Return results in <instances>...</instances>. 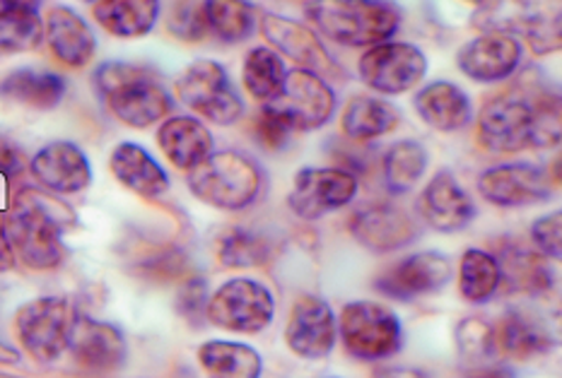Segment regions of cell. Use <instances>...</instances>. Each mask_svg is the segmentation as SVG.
<instances>
[{
    "mask_svg": "<svg viewBox=\"0 0 562 378\" xmlns=\"http://www.w3.org/2000/svg\"><path fill=\"white\" fill-rule=\"evenodd\" d=\"M560 133V96L539 70L524 72L479 114V142L495 154L558 148Z\"/></svg>",
    "mask_w": 562,
    "mask_h": 378,
    "instance_id": "6da1fadb",
    "label": "cell"
},
{
    "mask_svg": "<svg viewBox=\"0 0 562 378\" xmlns=\"http://www.w3.org/2000/svg\"><path fill=\"white\" fill-rule=\"evenodd\" d=\"M64 210L68 207L54 195L22 188L3 219L12 251L32 271H54L64 263Z\"/></svg>",
    "mask_w": 562,
    "mask_h": 378,
    "instance_id": "7a4b0ae2",
    "label": "cell"
},
{
    "mask_svg": "<svg viewBox=\"0 0 562 378\" xmlns=\"http://www.w3.org/2000/svg\"><path fill=\"white\" fill-rule=\"evenodd\" d=\"M92 82L109 112L128 128H150L175 108L172 94L148 66L109 60L94 70Z\"/></svg>",
    "mask_w": 562,
    "mask_h": 378,
    "instance_id": "3957f363",
    "label": "cell"
},
{
    "mask_svg": "<svg viewBox=\"0 0 562 378\" xmlns=\"http://www.w3.org/2000/svg\"><path fill=\"white\" fill-rule=\"evenodd\" d=\"M304 15L322 36L348 48L389 42L403 20L401 8L389 0H310Z\"/></svg>",
    "mask_w": 562,
    "mask_h": 378,
    "instance_id": "277c9868",
    "label": "cell"
},
{
    "mask_svg": "<svg viewBox=\"0 0 562 378\" xmlns=\"http://www.w3.org/2000/svg\"><path fill=\"white\" fill-rule=\"evenodd\" d=\"M195 201L223 213L247 210L263 193V172L251 157L237 150L213 152L187 176Z\"/></svg>",
    "mask_w": 562,
    "mask_h": 378,
    "instance_id": "5b68a950",
    "label": "cell"
},
{
    "mask_svg": "<svg viewBox=\"0 0 562 378\" xmlns=\"http://www.w3.org/2000/svg\"><path fill=\"white\" fill-rule=\"evenodd\" d=\"M338 337L350 357L382 362L401 350L403 328L389 307L376 301H350L340 311Z\"/></svg>",
    "mask_w": 562,
    "mask_h": 378,
    "instance_id": "8992f818",
    "label": "cell"
},
{
    "mask_svg": "<svg viewBox=\"0 0 562 378\" xmlns=\"http://www.w3.org/2000/svg\"><path fill=\"white\" fill-rule=\"evenodd\" d=\"M276 316V299L271 289L259 279L235 277L220 285L207 297L205 319L211 325L227 333L256 335L271 325Z\"/></svg>",
    "mask_w": 562,
    "mask_h": 378,
    "instance_id": "52a82bcc",
    "label": "cell"
},
{
    "mask_svg": "<svg viewBox=\"0 0 562 378\" xmlns=\"http://www.w3.org/2000/svg\"><path fill=\"white\" fill-rule=\"evenodd\" d=\"M78 311L66 297H40L24 303L15 316L20 345L34 362L52 364L68 352Z\"/></svg>",
    "mask_w": 562,
    "mask_h": 378,
    "instance_id": "ba28073f",
    "label": "cell"
},
{
    "mask_svg": "<svg viewBox=\"0 0 562 378\" xmlns=\"http://www.w3.org/2000/svg\"><path fill=\"white\" fill-rule=\"evenodd\" d=\"M336 92L322 76L310 70H288L285 82L263 108L276 114L290 130H319L336 114Z\"/></svg>",
    "mask_w": 562,
    "mask_h": 378,
    "instance_id": "9c48e42d",
    "label": "cell"
},
{
    "mask_svg": "<svg viewBox=\"0 0 562 378\" xmlns=\"http://www.w3.org/2000/svg\"><path fill=\"white\" fill-rule=\"evenodd\" d=\"M177 94L193 114L215 126L237 124L244 114V102L232 88L227 70L215 60H193L177 80Z\"/></svg>",
    "mask_w": 562,
    "mask_h": 378,
    "instance_id": "30bf717a",
    "label": "cell"
},
{
    "mask_svg": "<svg viewBox=\"0 0 562 378\" xmlns=\"http://www.w3.org/2000/svg\"><path fill=\"white\" fill-rule=\"evenodd\" d=\"M358 176L338 167H304L292 181L288 205L304 222H316L336 210H344L358 195Z\"/></svg>",
    "mask_w": 562,
    "mask_h": 378,
    "instance_id": "8fae6325",
    "label": "cell"
},
{
    "mask_svg": "<svg viewBox=\"0 0 562 378\" xmlns=\"http://www.w3.org/2000/svg\"><path fill=\"white\" fill-rule=\"evenodd\" d=\"M427 72V58L415 44L382 42L370 46L358 60L364 88L379 94H403L418 88Z\"/></svg>",
    "mask_w": 562,
    "mask_h": 378,
    "instance_id": "7c38bea8",
    "label": "cell"
},
{
    "mask_svg": "<svg viewBox=\"0 0 562 378\" xmlns=\"http://www.w3.org/2000/svg\"><path fill=\"white\" fill-rule=\"evenodd\" d=\"M558 162L553 172L531 162H509L485 169L479 176V193L495 207H529L553 198L558 186Z\"/></svg>",
    "mask_w": 562,
    "mask_h": 378,
    "instance_id": "4fadbf2b",
    "label": "cell"
},
{
    "mask_svg": "<svg viewBox=\"0 0 562 378\" xmlns=\"http://www.w3.org/2000/svg\"><path fill=\"white\" fill-rule=\"evenodd\" d=\"M451 279V261L445 253L423 251L401 259L376 277V291L389 299L411 301L439 291Z\"/></svg>",
    "mask_w": 562,
    "mask_h": 378,
    "instance_id": "5bb4252c",
    "label": "cell"
},
{
    "mask_svg": "<svg viewBox=\"0 0 562 378\" xmlns=\"http://www.w3.org/2000/svg\"><path fill=\"white\" fill-rule=\"evenodd\" d=\"M521 60L524 48L519 39L503 32H483L463 44L457 54V66L463 76L483 84L515 78Z\"/></svg>",
    "mask_w": 562,
    "mask_h": 378,
    "instance_id": "9a60e30c",
    "label": "cell"
},
{
    "mask_svg": "<svg viewBox=\"0 0 562 378\" xmlns=\"http://www.w3.org/2000/svg\"><path fill=\"white\" fill-rule=\"evenodd\" d=\"M261 34L266 36V42L273 46V51L292 58L302 70L316 72V76L322 78H336L340 72L334 56L328 54L324 42L316 36L314 30L307 27V24L283 15H273V12H263Z\"/></svg>",
    "mask_w": 562,
    "mask_h": 378,
    "instance_id": "2e32d148",
    "label": "cell"
},
{
    "mask_svg": "<svg viewBox=\"0 0 562 378\" xmlns=\"http://www.w3.org/2000/svg\"><path fill=\"white\" fill-rule=\"evenodd\" d=\"M338 321L334 309L319 297L295 301L285 325V345L302 359H324L334 352Z\"/></svg>",
    "mask_w": 562,
    "mask_h": 378,
    "instance_id": "e0dca14e",
    "label": "cell"
},
{
    "mask_svg": "<svg viewBox=\"0 0 562 378\" xmlns=\"http://www.w3.org/2000/svg\"><path fill=\"white\" fill-rule=\"evenodd\" d=\"M30 172L36 184L54 195H76L92 184V164L76 142H48L32 157Z\"/></svg>",
    "mask_w": 562,
    "mask_h": 378,
    "instance_id": "ac0fdd59",
    "label": "cell"
},
{
    "mask_svg": "<svg viewBox=\"0 0 562 378\" xmlns=\"http://www.w3.org/2000/svg\"><path fill=\"white\" fill-rule=\"evenodd\" d=\"M350 234L372 253H394L418 239V225L401 207L374 203L350 217Z\"/></svg>",
    "mask_w": 562,
    "mask_h": 378,
    "instance_id": "d6986e66",
    "label": "cell"
},
{
    "mask_svg": "<svg viewBox=\"0 0 562 378\" xmlns=\"http://www.w3.org/2000/svg\"><path fill=\"white\" fill-rule=\"evenodd\" d=\"M418 215L423 222L439 231V234H454L467 229L475 219V205L471 195L459 184V179L442 169L437 172L418 198Z\"/></svg>",
    "mask_w": 562,
    "mask_h": 378,
    "instance_id": "ffe728a7",
    "label": "cell"
},
{
    "mask_svg": "<svg viewBox=\"0 0 562 378\" xmlns=\"http://www.w3.org/2000/svg\"><path fill=\"white\" fill-rule=\"evenodd\" d=\"M68 352L80 369L106 374L116 371L126 362V340L116 325L78 316Z\"/></svg>",
    "mask_w": 562,
    "mask_h": 378,
    "instance_id": "44dd1931",
    "label": "cell"
},
{
    "mask_svg": "<svg viewBox=\"0 0 562 378\" xmlns=\"http://www.w3.org/2000/svg\"><path fill=\"white\" fill-rule=\"evenodd\" d=\"M44 39L52 54L68 68H85L97 54L94 32L72 8H52L44 22Z\"/></svg>",
    "mask_w": 562,
    "mask_h": 378,
    "instance_id": "7402d4cb",
    "label": "cell"
},
{
    "mask_svg": "<svg viewBox=\"0 0 562 378\" xmlns=\"http://www.w3.org/2000/svg\"><path fill=\"white\" fill-rule=\"evenodd\" d=\"M157 145L181 172H191L215 152L211 130L195 116H167L157 128Z\"/></svg>",
    "mask_w": 562,
    "mask_h": 378,
    "instance_id": "603a6c76",
    "label": "cell"
},
{
    "mask_svg": "<svg viewBox=\"0 0 562 378\" xmlns=\"http://www.w3.org/2000/svg\"><path fill=\"white\" fill-rule=\"evenodd\" d=\"M109 169L121 186L145 201L162 198L169 191V176L162 164L138 142H119L109 157Z\"/></svg>",
    "mask_w": 562,
    "mask_h": 378,
    "instance_id": "cb8c5ba5",
    "label": "cell"
},
{
    "mask_svg": "<svg viewBox=\"0 0 562 378\" xmlns=\"http://www.w3.org/2000/svg\"><path fill=\"white\" fill-rule=\"evenodd\" d=\"M415 114L420 116L423 124L439 133H457L471 126L473 121V104L469 94L459 84L437 80L425 84L413 100Z\"/></svg>",
    "mask_w": 562,
    "mask_h": 378,
    "instance_id": "d4e9b609",
    "label": "cell"
},
{
    "mask_svg": "<svg viewBox=\"0 0 562 378\" xmlns=\"http://www.w3.org/2000/svg\"><path fill=\"white\" fill-rule=\"evenodd\" d=\"M495 328L497 352L509 359H533L555 347V340L546 323L524 311H507Z\"/></svg>",
    "mask_w": 562,
    "mask_h": 378,
    "instance_id": "484cf974",
    "label": "cell"
},
{
    "mask_svg": "<svg viewBox=\"0 0 562 378\" xmlns=\"http://www.w3.org/2000/svg\"><path fill=\"white\" fill-rule=\"evenodd\" d=\"M92 15L116 39H143L160 20V0H97Z\"/></svg>",
    "mask_w": 562,
    "mask_h": 378,
    "instance_id": "4316f807",
    "label": "cell"
},
{
    "mask_svg": "<svg viewBox=\"0 0 562 378\" xmlns=\"http://www.w3.org/2000/svg\"><path fill=\"white\" fill-rule=\"evenodd\" d=\"M401 124V112L372 94H356L340 116V128L356 142H370L394 133Z\"/></svg>",
    "mask_w": 562,
    "mask_h": 378,
    "instance_id": "83f0119b",
    "label": "cell"
},
{
    "mask_svg": "<svg viewBox=\"0 0 562 378\" xmlns=\"http://www.w3.org/2000/svg\"><path fill=\"white\" fill-rule=\"evenodd\" d=\"M66 80L52 70L20 68L0 82V96L32 108H56L66 96Z\"/></svg>",
    "mask_w": 562,
    "mask_h": 378,
    "instance_id": "f1b7e54d",
    "label": "cell"
},
{
    "mask_svg": "<svg viewBox=\"0 0 562 378\" xmlns=\"http://www.w3.org/2000/svg\"><path fill=\"white\" fill-rule=\"evenodd\" d=\"M199 362L207 378H261L263 371L259 352L232 340H207L199 350Z\"/></svg>",
    "mask_w": 562,
    "mask_h": 378,
    "instance_id": "f546056e",
    "label": "cell"
},
{
    "mask_svg": "<svg viewBox=\"0 0 562 378\" xmlns=\"http://www.w3.org/2000/svg\"><path fill=\"white\" fill-rule=\"evenodd\" d=\"M427 162H430V157L418 140H398L391 145L382 160V174L389 193L403 195L413 191L425 176Z\"/></svg>",
    "mask_w": 562,
    "mask_h": 378,
    "instance_id": "4dcf8cb0",
    "label": "cell"
},
{
    "mask_svg": "<svg viewBox=\"0 0 562 378\" xmlns=\"http://www.w3.org/2000/svg\"><path fill=\"white\" fill-rule=\"evenodd\" d=\"M203 15L207 32L225 44L249 39L259 24V15L249 0H203Z\"/></svg>",
    "mask_w": 562,
    "mask_h": 378,
    "instance_id": "1f68e13d",
    "label": "cell"
},
{
    "mask_svg": "<svg viewBox=\"0 0 562 378\" xmlns=\"http://www.w3.org/2000/svg\"><path fill=\"white\" fill-rule=\"evenodd\" d=\"M499 285H503V273H499L497 255L483 249H469L461 255L459 291L463 299L471 303H485L497 295Z\"/></svg>",
    "mask_w": 562,
    "mask_h": 378,
    "instance_id": "d6a6232c",
    "label": "cell"
},
{
    "mask_svg": "<svg viewBox=\"0 0 562 378\" xmlns=\"http://www.w3.org/2000/svg\"><path fill=\"white\" fill-rule=\"evenodd\" d=\"M285 64L271 46H256L241 64V84L256 102L268 104L285 82Z\"/></svg>",
    "mask_w": 562,
    "mask_h": 378,
    "instance_id": "836d02e7",
    "label": "cell"
},
{
    "mask_svg": "<svg viewBox=\"0 0 562 378\" xmlns=\"http://www.w3.org/2000/svg\"><path fill=\"white\" fill-rule=\"evenodd\" d=\"M543 12L536 0H485L473 15V27L483 32H503L521 36L529 22Z\"/></svg>",
    "mask_w": 562,
    "mask_h": 378,
    "instance_id": "e575fe53",
    "label": "cell"
},
{
    "mask_svg": "<svg viewBox=\"0 0 562 378\" xmlns=\"http://www.w3.org/2000/svg\"><path fill=\"white\" fill-rule=\"evenodd\" d=\"M271 241L249 227H232L217 243V259L225 267H259L271 259Z\"/></svg>",
    "mask_w": 562,
    "mask_h": 378,
    "instance_id": "d590c367",
    "label": "cell"
},
{
    "mask_svg": "<svg viewBox=\"0 0 562 378\" xmlns=\"http://www.w3.org/2000/svg\"><path fill=\"white\" fill-rule=\"evenodd\" d=\"M497 263L503 279H509L512 287L531 291V295H541V291L551 289V271H548L533 251L515 247L505 251V255L497 259Z\"/></svg>",
    "mask_w": 562,
    "mask_h": 378,
    "instance_id": "8d00e7d4",
    "label": "cell"
},
{
    "mask_svg": "<svg viewBox=\"0 0 562 378\" xmlns=\"http://www.w3.org/2000/svg\"><path fill=\"white\" fill-rule=\"evenodd\" d=\"M44 42V20L40 12H22V15L0 22V58L36 51Z\"/></svg>",
    "mask_w": 562,
    "mask_h": 378,
    "instance_id": "74e56055",
    "label": "cell"
},
{
    "mask_svg": "<svg viewBox=\"0 0 562 378\" xmlns=\"http://www.w3.org/2000/svg\"><path fill=\"white\" fill-rule=\"evenodd\" d=\"M457 340H459L461 357L469 364H491L499 355L493 323L479 319V316L459 323Z\"/></svg>",
    "mask_w": 562,
    "mask_h": 378,
    "instance_id": "f35d334b",
    "label": "cell"
},
{
    "mask_svg": "<svg viewBox=\"0 0 562 378\" xmlns=\"http://www.w3.org/2000/svg\"><path fill=\"white\" fill-rule=\"evenodd\" d=\"M167 30L181 42H201L207 34V24L203 15V3L199 0H179L167 18Z\"/></svg>",
    "mask_w": 562,
    "mask_h": 378,
    "instance_id": "ab89813d",
    "label": "cell"
},
{
    "mask_svg": "<svg viewBox=\"0 0 562 378\" xmlns=\"http://www.w3.org/2000/svg\"><path fill=\"white\" fill-rule=\"evenodd\" d=\"M524 39L529 42V48L536 56H551L555 51H560L562 44V20L560 12H539L531 22L529 27L524 30Z\"/></svg>",
    "mask_w": 562,
    "mask_h": 378,
    "instance_id": "60d3db41",
    "label": "cell"
},
{
    "mask_svg": "<svg viewBox=\"0 0 562 378\" xmlns=\"http://www.w3.org/2000/svg\"><path fill=\"white\" fill-rule=\"evenodd\" d=\"M531 241L543 259H560L562 255V213H548L531 225Z\"/></svg>",
    "mask_w": 562,
    "mask_h": 378,
    "instance_id": "b9f144b4",
    "label": "cell"
},
{
    "mask_svg": "<svg viewBox=\"0 0 562 378\" xmlns=\"http://www.w3.org/2000/svg\"><path fill=\"white\" fill-rule=\"evenodd\" d=\"M290 128L280 121L276 114L268 112V108H261V114L256 116L254 121V136L256 142L261 145V148L271 150V152H280L288 145L290 140Z\"/></svg>",
    "mask_w": 562,
    "mask_h": 378,
    "instance_id": "7bdbcfd3",
    "label": "cell"
},
{
    "mask_svg": "<svg viewBox=\"0 0 562 378\" xmlns=\"http://www.w3.org/2000/svg\"><path fill=\"white\" fill-rule=\"evenodd\" d=\"M177 303H179V311L184 319H189L191 323H199L205 316V307H207L205 279H201V277L189 279V283L181 287Z\"/></svg>",
    "mask_w": 562,
    "mask_h": 378,
    "instance_id": "ee69618b",
    "label": "cell"
},
{
    "mask_svg": "<svg viewBox=\"0 0 562 378\" xmlns=\"http://www.w3.org/2000/svg\"><path fill=\"white\" fill-rule=\"evenodd\" d=\"M22 172V152L15 145L0 138V176L12 179Z\"/></svg>",
    "mask_w": 562,
    "mask_h": 378,
    "instance_id": "f6af8a7d",
    "label": "cell"
},
{
    "mask_svg": "<svg viewBox=\"0 0 562 378\" xmlns=\"http://www.w3.org/2000/svg\"><path fill=\"white\" fill-rule=\"evenodd\" d=\"M42 0H0V22H5L22 12H40Z\"/></svg>",
    "mask_w": 562,
    "mask_h": 378,
    "instance_id": "bcb514c9",
    "label": "cell"
},
{
    "mask_svg": "<svg viewBox=\"0 0 562 378\" xmlns=\"http://www.w3.org/2000/svg\"><path fill=\"white\" fill-rule=\"evenodd\" d=\"M374 378H432V376L423 369L403 367V364H382V367L374 369Z\"/></svg>",
    "mask_w": 562,
    "mask_h": 378,
    "instance_id": "7dc6e473",
    "label": "cell"
},
{
    "mask_svg": "<svg viewBox=\"0 0 562 378\" xmlns=\"http://www.w3.org/2000/svg\"><path fill=\"white\" fill-rule=\"evenodd\" d=\"M12 265H15V251L10 247L5 222L0 219V273L12 271Z\"/></svg>",
    "mask_w": 562,
    "mask_h": 378,
    "instance_id": "c3c4849f",
    "label": "cell"
},
{
    "mask_svg": "<svg viewBox=\"0 0 562 378\" xmlns=\"http://www.w3.org/2000/svg\"><path fill=\"white\" fill-rule=\"evenodd\" d=\"M20 362V352L12 350L10 345H5L3 340H0V364H15Z\"/></svg>",
    "mask_w": 562,
    "mask_h": 378,
    "instance_id": "681fc988",
    "label": "cell"
},
{
    "mask_svg": "<svg viewBox=\"0 0 562 378\" xmlns=\"http://www.w3.org/2000/svg\"><path fill=\"white\" fill-rule=\"evenodd\" d=\"M463 3H473L475 8H479V5H483V3H485V0H463Z\"/></svg>",
    "mask_w": 562,
    "mask_h": 378,
    "instance_id": "f907efd6",
    "label": "cell"
},
{
    "mask_svg": "<svg viewBox=\"0 0 562 378\" xmlns=\"http://www.w3.org/2000/svg\"><path fill=\"white\" fill-rule=\"evenodd\" d=\"M0 378H15V376H8V374H0Z\"/></svg>",
    "mask_w": 562,
    "mask_h": 378,
    "instance_id": "816d5d0a",
    "label": "cell"
},
{
    "mask_svg": "<svg viewBox=\"0 0 562 378\" xmlns=\"http://www.w3.org/2000/svg\"><path fill=\"white\" fill-rule=\"evenodd\" d=\"M85 3H94V0H85Z\"/></svg>",
    "mask_w": 562,
    "mask_h": 378,
    "instance_id": "f5cc1de1",
    "label": "cell"
}]
</instances>
